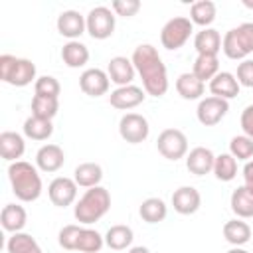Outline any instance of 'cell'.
I'll list each match as a JSON object with an SVG mask.
<instances>
[{
  "label": "cell",
  "instance_id": "1",
  "mask_svg": "<svg viewBox=\"0 0 253 253\" xmlns=\"http://www.w3.org/2000/svg\"><path fill=\"white\" fill-rule=\"evenodd\" d=\"M130 61L142 79V89L146 91V95L162 97L168 91V71L154 45L150 43L136 45Z\"/></svg>",
  "mask_w": 253,
  "mask_h": 253
},
{
  "label": "cell",
  "instance_id": "2",
  "mask_svg": "<svg viewBox=\"0 0 253 253\" xmlns=\"http://www.w3.org/2000/svg\"><path fill=\"white\" fill-rule=\"evenodd\" d=\"M8 180L20 202H36L42 196V178L38 168L26 160H18L8 166Z\"/></svg>",
  "mask_w": 253,
  "mask_h": 253
},
{
  "label": "cell",
  "instance_id": "3",
  "mask_svg": "<svg viewBox=\"0 0 253 253\" xmlns=\"http://www.w3.org/2000/svg\"><path fill=\"white\" fill-rule=\"evenodd\" d=\"M109 210H111V194H109V190L103 188V186H95V188H89L79 198V202L75 204L73 215H75V219L79 223L91 225V223L99 221Z\"/></svg>",
  "mask_w": 253,
  "mask_h": 253
},
{
  "label": "cell",
  "instance_id": "4",
  "mask_svg": "<svg viewBox=\"0 0 253 253\" xmlns=\"http://www.w3.org/2000/svg\"><path fill=\"white\" fill-rule=\"evenodd\" d=\"M0 79L14 87H26L36 79V63L26 57L4 53L0 55Z\"/></svg>",
  "mask_w": 253,
  "mask_h": 253
},
{
  "label": "cell",
  "instance_id": "5",
  "mask_svg": "<svg viewBox=\"0 0 253 253\" xmlns=\"http://www.w3.org/2000/svg\"><path fill=\"white\" fill-rule=\"evenodd\" d=\"M221 49L229 59H245L249 53H253V22H243L225 32Z\"/></svg>",
  "mask_w": 253,
  "mask_h": 253
},
{
  "label": "cell",
  "instance_id": "6",
  "mask_svg": "<svg viewBox=\"0 0 253 253\" xmlns=\"http://www.w3.org/2000/svg\"><path fill=\"white\" fill-rule=\"evenodd\" d=\"M192 32H194V24L190 22V18H186V16H174L172 20H168L162 26L160 43H162V47H166L170 51L180 49L190 40Z\"/></svg>",
  "mask_w": 253,
  "mask_h": 253
},
{
  "label": "cell",
  "instance_id": "7",
  "mask_svg": "<svg viewBox=\"0 0 253 253\" xmlns=\"http://www.w3.org/2000/svg\"><path fill=\"white\" fill-rule=\"evenodd\" d=\"M156 148L166 160H180L188 154V138L180 128H164L156 138Z\"/></svg>",
  "mask_w": 253,
  "mask_h": 253
},
{
  "label": "cell",
  "instance_id": "8",
  "mask_svg": "<svg viewBox=\"0 0 253 253\" xmlns=\"http://www.w3.org/2000/svg\"><path fill=\"white\" fill-rule=\"evenodd\" d=\"M85 22H87V32L93 40H107L115 32V14L107 6L91 8L89 14L85 16Z\"/></svg>",
  "mask_w": 253,
  "mask_h": 253
},
{
  "label": "cell",
  "instance_id": "9",
  "mask_svg": "<svg viewBox=\"0 0 253 253\" xmlns=\"http://www.w3.org/2000/svg\"><path fill=\"white\" fill-rule=\"evenodd\" d=\"M150 126L148 121L138 113H126L119 121V134L128 144H138L148 138Z\"/></svg>",
  "mask_w": 253,
  "mask_h": 253
},
{
  "label": "cell",
  "instance_id": "10",
  "mask_svg": "<svg viewBox=\"0 0 253 253\" xmlns=\"http://www.w3.org/2000/svg\"><path fill=\"white\" fill-rule=\"evenodd\" d=\"M227 111H229V103L225 99L211 95V97H206L198 103L196 117L204 126H213L227 115Z\"/></svg>",
  "mask_w": 253,
  "mask_h": 253
},
{
  "label": "cell",
  "instance_id": "11",
  "mask_svg": "<svg viewBox=\"0 0 253 253\" xmlns=\"http://www.w3.org/2000/svg\"><path fill=\"white\" fill-rule=\"evenodd\" d=\"M77 184L73 178H67V176H57L49 182L47 186V196L51 200L53 206L57 208H67L75 202L77 198Z\"/></svg>",
  "mask_w": 253,
  "mask_h": 253
},
{
  "label": "cell",
  "instance_id": "12",
  "mask_svg": "<svg viewBox=\"0 0 253 253\" xmlns=\"http://www.w3.org/2000/svg\"><path fill=\"white\" fill-rule=\"evenodd\" d=\"M109 85H111V79L107 75V71L99 69V67H91V69H85L79 77V87L85 95L89 97H101L109 91Z\"/></svg>",
  "mask_w": 253,
  "mask_h": 253
},
{
  "label": "cell",
  "instance_id": "13",
  "mask_svg": "<svg viewBox=\"0 0 253 253\" xmlns=\"http://www.w3.org/2000/svg\"><path fill=\"white\" fill-rule=\"evenodd\" d=\"M57 32L67 38L69 42L77 40L85 30H87V22H85V16L79 14L77 10H63L59 16H57Z\"/></svg>",
  "mask_w": 253,
  "mask_h": 253
},
{
  "label": "cell",
  "instance_id": "14",
  "mask_svg": "<svg viewBox=\"0 0 253 253\" xmlns=\"http://www.w3.org/2000/svg\"><path fill=\"white\" fill-rule=\"evenodd\" d=\"M146 91L136 87V85H125V87H117L115 91H111L109 95V103L111 107L115 109H121V111H128V109H134L138 107L142 101H144V95Z\"/></svg>",
  "mask_w": 253,
  "mask_h": 253
},
{
  "label": "cell",
  "instance_id": "15",
  "mask_svg": "<svg viewBox=\"0 0 253 253\" xmlns=\"http://www.w3.org/2000/svg\"><path fill=\"white\" fill-rule=\"evenodd\" d=\"M213 162L215 154L206 146H196L186 154V168L194 176H206L213 172Z\"/></svg>",
  "mask_w": 253,
  "mask_h": 253
},
{
  "label": "cell",
  "instance_id": "16",
  "mask_svg": "<svg viewBox=\"0 0 253 253\" xmlns=\"http://www.w3.org/2000/svg\"><path fill=\"white\" fill-rule=\"evenodd\" d=\"M172 206L182 215H192L202 206V196L194 186H180L172 194Z\"/></svg>",
  "mask_w": 253,
  "mask_h": 253
},
{
  "label": "cell",
  "instance_id": "17",
  "mask_svg": "<svg viewBox=\"0 0 253 253\" xmlns=\"http://www.w3.org/2000/svg\"><path fill=\"white\" fill-rule=\"evenodd\" d=\"M134 65L130 59H126L125 55H117V57H111L109 65H107V75L109 79L119 85V87H125V85H132V79H134Z\"/></svg>",
  "mask_w": 253,
  "mask_h": 253
},
{
  "label": "cell",
  "instance_id": "18",
  "mask_svg": "<svg viewBox=\"0 0 253 253\" xmlns=\"http://www.w3.org/2000/svg\"><path fill=\"white\" fill-rule=\"evenodd\" d=\"M65 162V154L57 144H43L36 152V166L42 172H57Z\"/></svg>",
  "mask_w": 253,
  "mask_h": 253
},
{
  "label": "cell",
  "instance_id": "19",
  "mask_svg": "<svg viewBox=\"0 0 253 253\" xmlns=\"http://www.w3.org/2000/svg\"><path fill=\"white\" fill-rule=\"evenodd\" d=\"M239 83H237V77L229 71H219L211 81H210V91L213 97H219V99H233L239 95Z\"/></svg>",
  "mask_w": 253,
  "mask_h": 253
},
{
  "label": "cell",
  "instance_id": "20",
  "mask_svg": "<svg viewBox=\"0 0 253 253\" xmlns=\"http://www.w3.org/2000/svg\"><path fill=\"white\" fill-rule=\"evenodd\" d=\"M24 152H26V142L22 134L14 130H4L0 134V154L4 160H8L10 164L18 162V158H22Z\"/></svg>",
  "mask_w": 253,
  "mask_h": 253
},
{
  "label": "cell",
  "instance_id": "21",
  "mask_svg": "<svg viewBox=\"0 0 253 253\" xmlns=\"http://www.w3.org/2000/svg\"><path fill=\"white\" fill-rule=\"evenodd\" d=\"M194 47L198 55H217L221 49V36L213 28H204L194 38Z\"/></svg>",
  "mask_w": 253,
  "mask_h": 253
},
{
  "label": "cell",
  "instance_id": "22",
  "mask_svg": "<svg viewBox=\"0 0 253 253\" xmlns=\"http://www.w3.org/2000/svg\"><path fill=\"white\" fill-rule=\"evenodd\" d=\"M176 91L182 99L186 101H194V99H200L206 91V83L200 81L192 71H186V73H180L178 79H176Z\"/></svg>",
  "mask_w": 253,
  "mask_h": 253
},
{
  "label": "cell",
  "instance_id": "23",
  "mask_svg": "<svg viewBox=\"0 0 253 253\" xmlns=\"http://www.w3.org/2000/svg\"><path fill=\"white\" fill-rule=\"evenodd\" d=\"M0 221H2V227L10 233H18L26 227V221H28V213L22 206L18 204H6L2 208V213H0Z\"/></svg>",
  "mask_w": 253,
  "mask_h": 253
},
{
  "label": "cell",
  "instance_id": "24",
  "mask_svg": "<svg viewBox=\"0 0 253 253\" xmlns=\"http://www.w3.org/2000/svg\"><path fill=\"white\" fill-rule=\"evenodd\" d=\"M73 180H75V184L81 186V188H87V190H89V188H95V186H99L101 180H103V168H101V164H97V162H83V164H79V166L75 168Z\"/></svg>",
  "mask_w": 253,
  "mask_h": 253
},
{
  "label": "cell",
  "instance_id": "25",
  "mask_svg": "<svg viewBox=\"0 0 253 253\" xmlns=\"http://www.w3.org/2000/svg\"><path fill=\"white\" fill-rule=\"evenodd\" d=\"M229 206H231V211H233L239 219L253 217V192L247 190L245 186L235 188L233 194H231Z\"/></svg>",
  "mask_w": 253,
  "mask_h": 253
},
{
  "label": "cell",
  "instance_id": "26",
  "mask_svg": "<svg viewBox=\"0 0 253 253\" xmlns=\"http://www.w3.org/2000/svg\"><path fill=\"white\" fill-rule=\"evenodd\" d=\"M61 59L67 67L71 69H77V67H83L87 61H89V49L85 43L73 40V42H67L63 47H61Z\"/></svg>",
  "mask_w": 253,
  "mask_h": 253
},
{
  "label": "cell",
  "instance_id": "27",
  "mask_svg": "<svg viewBox=\"0 0 253 253\" xmlns=\"http://www.w3.org/2000/svg\"><path fill=\"white\" fill-rule=\"evenodd\" d=\"M223 237L233 247H241L251 239V227L243 219H229L223 223Z\"/></svg>",
  "mask_w": 253,
  "mask_h": 253
},
{
  "label": "cell",
  "instance_id": "28",
  "mask_svg": "<svg viewBox=\"0 0 253 253\" xmlns=\"http://www.w3.org/2000/svg\"><path fill=\"white\" fill-rule=\"evenodd\" d=\"M132 239H134L132 229L128 225H123V223L109 227V231L105 233V245L111 247V249H115V251H123L126 247H130L132 245Z\"/></svg>",
  "mask_w": 253,
  "mask_h": 253
},
{
  "label": "cell",
  "instance_id": "29",
  "mask_svg": "<svg viewBox=\"0 0 253 253\" xmlns=\"http://www.w3.org/2000/svg\"><path fill=\"white\" fill-rule=\"evenodd\" d=\"M138 213H140L142 221H146V223H160L166 219L168 208H166L164 200H160V198H146L140 204Z\"/></svg>",
  "mask_w": 253,
  "mask_h": 253
},
{
  "label": "cell",
  "instance_id": "30",
  "mask_svg": "<svg viewBox=\"0 0 253 253\" xmlns=\"http://www.w3.org/2000/svg\"><path fill=\"white\" fill-rule=\"evenodd\" d=\"M24 134L32 140H47L53 134V125L47 119H40L32 115L24 121Z\"/></svg>",
  "mask_w": 253,
  "mask_h": 253
},
{
  "label": "cell",
  "instance_id": "31",
  "mask_svg": "<svg viewBox=\"0 0 253 253\" xmlns=\"http://www.w3.org/2000/svg\"><path fill=\"white\" fill-rule=\"evenodd\" d=\"M192 73L200 79V81H211L217 73H219V59L217 55H198L192 67Z\"/></svg>",
  "mask_w": 253,
  "mask_h": 253
},
{
  "label": "cell",
  "instance_id": "32",
  "mask_svg": "<svg viewBox=\"0 0 253 253\" xmlns=\"http://www.w3.org/2000/svg\"><path fill=\"white\" fill-rule=\"evenodd\" d=\"M215 20V4L211 0H200L194 2L190 8V22L198 24L202 28H208Z\"/></svg>",
  "mask_w": 253,
  "mask_h": 253
},
{
  "label": "cell",
  "instance_id": "33",
  "mask_svg": "<svg viewBox=\"0 0 253 253\" xmlns=\"http://www.w3.org/2000/svg\"><path fill=\"white\" fill-rule=\"evenodd\" d=\"M6 249L8 253H42V247L38 245V241L24 231L12 233V237H8Z\"/></svg>",
  "mask_w": 253,
  "mask_h": 253
},
{
  "label": "cell",
  "instance_id": "34",
  "mask_svg": "<svg viewBox=\"0 0 253 253\" xmlns=\"http://www.w3.org/2000/svg\"><path fill=\"white\" fill-rule=\"evenodd\" d=\"M103 245H105V237L97 229L81 227V233H79L75 251H79V253H99Z\"/></svg>",
  "mask_w": 253,
  "mask_h": 253
},
{
  "label": "cell",
  "instance_id": "35",
  "mask_svg": "<svg viewBox=\"0 0 253 253\" xmlns=\"http://www.w3.org/2000/svg\"><path fill=\"white\" fill-rule=\"evenodd\" d=\"M213 174H215V178L221 180V182H231V180L237 176V160H235L229 152H223V154L215 156Z\"/></svg>",
  "mask_w": 253,
  "mask_h": 253
},
{
  "label": "cell",
  "instance_id": "36",
  "mask_svg": "<svg viewBox=\"0 0 253 253\" xmlns=\"http://www.w3.org/2000/svg\"><path fill=\"white\" fill-rule=\"evenodd\" d=\"M59 111V101L55 97H42V95H34L32 99V115L40 117V119H47L51 121Z\"/></svg>",
  "mask_w": 253,
  "mask_h": 253
},
{
  "label": "cell",
  "instance_id": "37",
  "mask_svg": "<svg viewBox=\"0 0 253 253\" xmlns=\"http://www.w3.org/2000/svg\"><path fill=\"white\" fill-rule=\"evenodd\" d=\"M229 154L235 158V160H245L249 162L253 158V140L245 134H237L231 138L229 142Z\"/></svg>",
  "mask_w": 253,
  "mask_h": 253
},
{
  "label": "cell",
  "instance_id": "38",
  "mask_svg": "<svg viewBox=\"0 0 253 253\" xmlns=\"http://www.w3.org/2000/svg\"><path fill=\"white\" fill-rule=\"evenodd\" d=\"M34 91H36V95H42V97H59V91H61V85H59V81L55 79V77H51V75H42V77H38L36 79V83H34Z\"/></svg>",
  "mask_w": 253,
  "mask_h": 253
},
{
  "label": "cell",
  "instance_id": "39",
  "mask_svg": "<svg viewBox=\"0 0 253 253\" xmlns=\"http://www.w3.org/2000/svg\"><path fill=\"white\" fill-rule=\"evenodd\" d=\"M79 233H81V225H75V223H69V225H63L59 229V235H57V241L63 249L67 251H75L77 247V239H79Z\"/></svg>",
  "mask_w": 253,
  "mask_h": 253
},
{
  "label": "cell",
  "instance_id": "40",
  "mask_svg": "<svg viewBox=\"0 0 253 253\" xmlns=\"http://www.w3.org/2000/svg\"><path fill=\"white\" fill-rule=\"evenodd\" d=\"M235 77H237V83H239V85L253 89V59H243V61L237 65Z\"/></svg>",
  "mask_w": 253,
  "mask_h": 253
},
{
  "label": "cell",
  "instance_id": "41",
  "mask_svg": "<svg viewBox=\"0 0 253 253\" xmlns=\"http://www.w3.org/2000/svg\"><path fill=\"white\" fill-rule=\"evenodd\" d=\"M140 10V2L138 0H115L113 2V12L117 16H125L130 18Z\"/></svg>",
  "mask_w": 253,
  "mask_h": 253
},
{
  "label": "cell",
  "instance_id": "42",
  "mask_svg": "<svg viewBox=\"0 0 253 253\" xmlns=\"http://www.w3.org/2000/svg\"><path fill=\"white\" fill-rule=\"evenodd\" d=\"M241 128H243V134L249 136L253 140V105H247L243 111H241Z\"/></svg>",
  "mask_w": 253,
  "mask_h": 253
},
{
  "label": "cell",
  "instance_id": "43",
  "mask_svg": "<svg viewBox=\"0 0 253 253\" xmlns=\"http://www.w3.org/2000/svg\"><path fill=\"white\" fill-rule=\"evenodd\" d=\"M243 186L253 192V160L245 162L243 166Z\"/></svg>",
  "mask_w": 253,
  "mask_h": 253
},
{
  "label": "cell",
  "instance_id": "44",
  "mask_svg": "<svg viewBox=\"0 0 253 253\" xmlns=\"http://www.w3.org/2000/svg\"><path fill=\"white\" fill-rule=\"evenodd\" d=\"M128 253H150V251H148V247H144V245H136V247H130Z\"/></svg>",
  "mask_w": 253,
  "mask_h": 253
},
{
  "label": "cell",
  "instance_id": "45",
  "mask_svg": "<svg viewBox=\"0 0 253 253\" xmlns=\"http://www.w3.org/2000/svg\"><path fill=\"white\" fill-rule=\"evenodd\" d=\"M227 253H249V251H245V249H241V247H233V249H229Z\"/></svg>",
  "mask_w": 253,
  "mask_h": 253
},
{
  "label": "cell",
  "instance_id": "46",
  "mask_svg": "<svg viewBox=\"0 0 253 253\" xmlns=\"http://www.w3.org/2000/svg\"><path fill=\"white\" fill-rule=\"evenodd\" d=\"M243 6H245V8H251V10H253V2H249V0H243Z\"/></svg>",
  "mask_w": 253,
  "mask_h": 253
}]
</instances>
